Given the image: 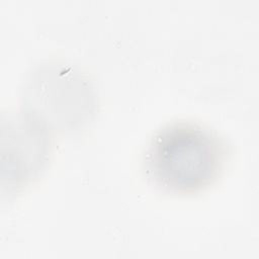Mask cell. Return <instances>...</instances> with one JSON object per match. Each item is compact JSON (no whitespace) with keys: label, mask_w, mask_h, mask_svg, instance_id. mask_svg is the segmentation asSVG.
<instances>
[{"label":"cell","mask_w":259,"mask_h":259,"mask_svg":"<svg viewBox=\"0 0 259 259\" xmlns=\"http://www.w3.org/2000/svg\"><path fill=\"white\" fill-rule=\"evenodd\" d=\"M226 160V146L212 131L178 121L160 128L144 154L147 179L157 189L189 195L210 186Z\"/></svg>","instance_id":"6da1fadb"}]
</instances>
